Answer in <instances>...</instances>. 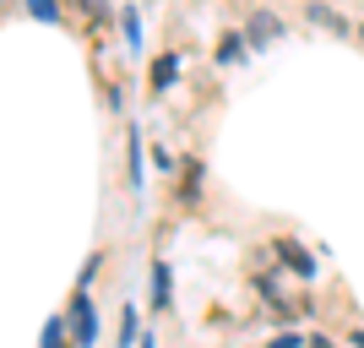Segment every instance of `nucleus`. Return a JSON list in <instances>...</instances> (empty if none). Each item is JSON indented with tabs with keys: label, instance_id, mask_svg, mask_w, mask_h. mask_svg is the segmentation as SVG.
Returning <instances> with one entry per match:
<instances>
[{
	"label": "nucleus",
	"instance_id": "9d476101",
	"mask_svg": "<svg viewBox=\"0 0 364 348\" xmlns=\"http://www.w3.org/2000/svg\"><path fill=\"white\" fill-rule=\"evenodd\" d=\"M136 343V310H125V321H120V348H131Z\"/></svg>",
	"mask_w": 364,
	"mask_h": 348
},
{
	"label": "nucleus",
	"instance_id": "f257e3e1",
	"mask_svg": "<svg viewBox=\"0 0 364 348\" xmlns=\"http://www.w3.org/2000/svg\"><path fill=\"white\" fill-rule=\"evenodd\" d=\"M92 337H98L92 300H87V294H76V300H71V343H76V348H92Z\"/></svg>",
	"mask_w": 364,
	"mask_h": 348
},
{
	"label": "nucleus",
	"instance_id": "20e7f679",
	"mask_svg": "<svg viewBox=\"0 0 364 348\" xmlns=\"http://www.w3.org/2000/svg\"><path fill=\"white\" fill-rule=\"evenodd\" d=\"M152 310H168V267L152 261Z\"/></svg>",
	"mask_w": 364,
	"mask_h": 348
},
{
	"label": "nucleus",
	"instance_id": "f03ea898",
	"mask_svg": "<svg viewBox=\"0 0 364 348\" xmlns=\"http://www.w3.org/2000/svg\"><path fill=\"white\" fill-rule=\"evenodd\" d=\"M245 38H250L256 49L277 44V38H283V16H272V11H250V22H245Z\"/></svg>",
	"mask_w": 364,
	"mask_h": 348
},
{
	"label": "nucleus",
	"instance_id": "4468645a",
	"mask_svg": "<svg viewBox=\"0 0 364 348\" xmlns=\"http://www.w3.org/2000/svg\"><path fill=\"white\" fill-rule=\"evenodd\" d=\"M353 348H364V332H353Z\"/></svg>",
	"mask_w": 364,
	"mask_h": 348
},
{
	"label": "nucleus",
	"instance_id": "423d86ee",
	"mask_svg": "<svg viewBox=\"0 0 364 348\" xmlns=\"http://www.w3.org/2000/svg\"><path fill=\"white\" fill-rule=\"evenodd\" d=\"M310 22H316V28H332V33H353L348 22L332 11V6H310Z\"/></svg>",
	"mask_w": 364,
	"mask_h": 348
},
{
	"label": "nucleus",
	"instance_id": "0eeeda50",
	"mask_svg": "<svg viewBox=\"0 0 364 348\" xmlns=\"http://www.w3.org/2000/svg\"><path fill=\"white\" fill-rule=\"evenodd\" d=\"M245 44H250V38H240V33H223V44H218V65H228Z\"/></svg>",
	"mask_w": 364,
	"mask_h": 348
},
{
	"label": "nucleus",
	"instance_id": "39448f33",
	"mask_svg": "<svg viewBox=\"0 0 364 348\" xmlns=\"http://www.w3.org/2000/svg\"><path fill=\"white\" fill-rule=\"evenodd\" d=\"M174 76H180V60H174V55H158V65H152V88L164 93Z\"/></svg>",
	"mask_w": 364,
	"mask_h": 348
},
{
	"label": "nucleus",
	"instance_id": "6e6552de",
	"mask_svg": "<svg viewBox=\"0 0 364 348\" xmlns=\"http://www.w3.org/2000/svg\"><path fill=\"white\" fill-rule=\"evenodd\" d=\"M44 348H65V321H60V316L44 321Z\"/></svg>",
	"mask_w": 364,
	"mask_h": 348
},
{
	"label": "nucleus",
	"instance_id": "7ed1b4c3",
	"mask_svg": "<svg viewBox=\"0 0 364 348\" xmlns=\"http://www.w3.org/2000/svg\"><path fill=\"white\" fill-rule=\"evenodd\" d=\"M277 256L289 261V273H299V278H316V261H310V251H299L294 240H283V245H277Z\"/></svg>",
	"mask_w": 364,
	"mask_h": 348
},
{
	"label": "nucleus",
	"instance_id": "f8f14e48",
	"mask_svg": "<svg viewBox=\"0 0 364 348\" xmlns=\"http://www.w3.org/2000/svg\"><path fill=\"white\" fill-rule=\"evenodd\" d=\"M267 348H299V337H294V332H283V337H272Z\"/></svg>",
	"mask_w": 364,
	"mask_h": 348
},
{
	"label": "nucleus",
	"instance_id": "ddd939ff",
	"mask_svg": "<svg viewBox=\"0 0 364 348\" xmlns=\"http://www.w3.org/2000/svg\"><path fill=\"white\" fill-rule=\"evenodd\" d=\"M141 348H158V337H141Z\"/></svg>",
	"mask_w": 364,
	"mask_h": 348
},
{
	"label": "nucleus",
	"instance_id": "1a4fd4ad",
	"mask_svg": "<svg viewBox=\"0 0 364 348\" xmlns=\"http://www.w3.org/2000/svg\"><path fill=\"white\" fill-rule=\"evenodd\" d=\"M28 11L38 16V22H60V16H65L60 6H55V0H28Z\"/></svg>",
	"mask_w": 364,
	"mask_h": 348
},
{
	"label": "nucleus",
	"instance_id": "9b49d317",
	"mask_svg": "<svg viewBox=\"0 0 364 348\" xmlns=\"http://www.w3.org/2000/svg\"><path fill=\"white\" fill-rule=\"evenodd\" d=\"M131 185H141V142L131 137Z\"/></svg>",
	"mask_w": 364,
	"mask_h": 348
}]
</instances>
